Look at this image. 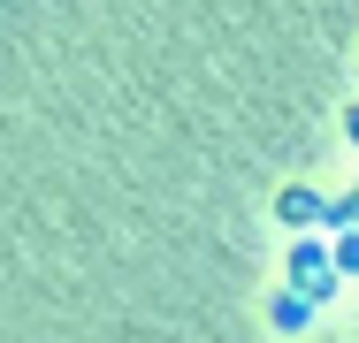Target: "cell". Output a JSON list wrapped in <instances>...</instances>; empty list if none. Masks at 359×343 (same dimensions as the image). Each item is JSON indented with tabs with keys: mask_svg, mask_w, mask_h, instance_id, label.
Returning a JSON list of instances; mask_svg holds the SVG:
<instances>
[{
	"mask_svg": "<svg viewBox=\"0 0 359 343\" xmlns=\"http://www.w3.org/2000/svg\"><path fill=\"white\" fill-rule=\"evenodd\" d=\"M290 274H298V282H329V252H321V244H298V252H290Z\"/></svg>",
	"mask_w": 359,
	"mask_h": 343,
	"instance_id": "obj_1",
	"label": "cell"
},
{
	"mask_svg": "<svg viewBox=\"0 0 359 343\" xmlns=\"http://www.w3.org/2000/svg\"><path fill=\"white\" fill-rule=\"evenodd\" d=\"M276 214H283V221H329L313 191H283V206H276Z\"/></svg>",
	"mask_w": 359,
	"mask_h": 343,
	"instance_id": "obj_2",
	"label": "cell"
},
{
	"mask_svg": "<svg viewBox=\"0 0 359 343\" xmlns=\"http://www.w3.org/2000/svg\"><path fill=\"white\" fill-rule=\"evenodd\" d=\"M352 137H359V107H352Z\"/></svg>",
	"mask_w": 359,
	"mask_h": 343,
	"instance_id": "obj_4",
	"label": "cell"
},
{
	"mask_svg": "<svg viewBox=\"0 0 359 343\" xmlns=\"http://www.w3.org/2000/svg\"><path fill=\"white\" fill-rule=\"evenodd\" d=\"M306 321V298H276V328H298Z\"/></svg>",
	"mask_w": 359,
	"mask_h": 343,
	"instance_id": "obj_3",
	"label": "cell"
}]
</instances>
